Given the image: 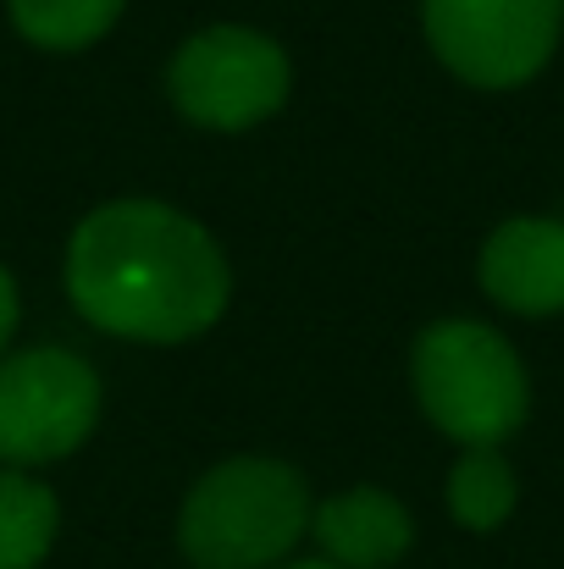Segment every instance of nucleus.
I'll use <instances>...</instances> for the list:
<instances>
[{
  "instance_id": "nucleus-1",
  "label": "nucleus",
  "mask_w": 564,
  "mask_h": 569,
  "mask_svg": "<svg viewBox=\"0 0 564 569\" xmlns=\"http://www.w3.org/2000/svg\"><path fill=\"white\" fill-rule=\"evenodd\" d=\"M72 310L122 343L172 349L205 338L232 305V266L216 232L167 199H106L67 238Z\"/></svg>"
},
{
  "instance_id": "nucleus-2",
  "label": "nucleus",
  "mask_w": 564,
  "mask_h": 569,
  "mask_svg": "<svg viewBox=\"0 0 564 569\" xmlns=\"http://www.w3.org/2000/svg\"><path fill=\"white\" fill-rule=\"evenodd\" d=\"M310 481L271 453H232L188 487L178 548L194 569H277L310 531Z\"/></svg>"
},
{
  "instance_id": "nucleus-3",
  "label": "nucleus",
  "mask_w": 564,
  "mask_h": 569,
  "mask_svg": "<svg viewBox=\"0 0 564 569\" xmlns=\"http://www.w3.org/2000/svg\"><path fill=\"white\" fill-rule=\"evenodd\" d=\"M420 415L459 448H498L532 415V381L515 343L487 321H432L409 349Z\"/></svg>"
},
{
  "instance_id": "nucleus-4",
  "label": "nucleus",
  "mask_w": 564,
  "mask_h": 569,
  "mask_svg": "<svg viewBox=\"0 0 564 569\" xmlns=\"http://www.w3.org/2000/svg\"><path fill=\"white\" fill-rule=\"evenodd\" d=\"M167 94L178 117L205 133H249L288 106L294 61L271 33L249 22H210L178 44Z\"/></svg>"
},
{
  "instance_id": "nucleus-5",
  "label": "nucleus",
  "mask_w": 564,
  "mask_h": 569,
  "mask_svg": "<svg viewBox=\"0 0 564 569\" xmlns=\"http://www.w3.org/2000/svg\"><path fill=\"white\" fill-rule=\"evenodd\" d=\"M106 409L100 371L56 343L11 349L0 360V470H44L72 459Z\"/></svg>"
},
{
  "instance_id": "nucleus-6",
  "label": "nucleus",
  "mask_w": 564,
  "mask_h": 569,
  "mask_svg": "<svg viewBox=\"0 0 564 569\" xmlns=\"http://www.w3.org/2000/svg\"><path fill=\"white\" fill-rule=\"evenodd\" d=\"M432 56L471 89L532 83L564 33V0H420Z\"/></svg>"
},
{
  "instance_id": "nucleus-7",
  "label": "nucleus",
  "mask_w": 564,
  "mask_h": 569,
  "mask_svg": "<svg viewBox=\"0 0 564 569\" xmlns=\"http://www.w3.org/2000/svg\"><path fill=\"white\" fill-rule=\"evenodd\" d=\"M482 293L526 321L564 316V221L554 216H509L487 232L476 254Z\"/></svg>"
},
{
  "instance_id": "nucleus-8",
  "label": "nucleus",
  "mask_w": 564,
  "mask_h": 569,
  "mask_svg": "<svg viewBox=\"0 0 564 569\" xmlns=\"http://www.w3.org/2000/svg\"><path fill=\"white\" fill-rule=\"evenodd\" d=\"M310 537L321 542L327 565L338 569H387L415 548V520L387 487H344L316 503Z\"/></svg>"
},
{
  "instance_id": "nucleus-9",
  "label": "nucleus",
  "mask_w": 564,
  "mask_h": 569,
  "mask_svg": "<svg viewBox=\"0 0 564 569\" xmlns=\"http://www.w3.org/2000/svg\"><path fill=\"white\" fill-rule=\"evenodd\" d=\"M61 503L28 470H0V569H39L56 548Z\"/></svg>"
},
{
  "instance_id": "nucleus-10",
  "label": "nucleus",
  "mask_w": 564,
  "mask_h": 569,
  "mask_svg": "<svg viewBox=\"0 0 564 569\" xmlns=\"http://www.w3.org/2000/svg\"><path fill=\"white\" fill-rule=\"evenodd\" d=\"M128 0H6L11 28L50 56H78L122 22Z\"/></svg>"
},
{
  "instance_id": "nucleus-11",
  "label": "nucleus",
  "mask_w": 564,
  "mask_h": 569,
  "mask_svg": "<svg viewBox=\"0 0 564 569\" xmlns=\"http://www.w3.org/2000/svg\"><path fill=\"white\" fill-rule=\"evenodd\" d=\"M521 503L515 465L498 448H465L448 470V515L465 531H498Z\"/></svg>"
},
{
  "instance_id": "nucleus-12",
  "label": "nucleus",
  "mask_w": 564,
  "mask_h": 569,
  "mask_svg": "<svg viewBox=\"0 0 564 569\" xmlns=\"http://www.w3.org/2000/svg\"><path fill=\"white\" fill-rule=\"evenodd\" d=\"M17 327H22V288H17L11 266L0 260V360L11 355V338H17Z\"/></svg>"
},
{
  "instance_id": "nucleus-13",
  "label": "nucleus",
  "mask_w": 564,
  "mask_h": 569,
  "mask_svg": "<svg viewBox=\"0 0 564 569\" xmlns=\"http://www.w3.org/2000/svg\"><path fill=\"white\" fill-rule=\"evenodd\" d=\"M294 569H338V565H327V559H321V565H294Z\"/></svg>"
}]
</instances>
